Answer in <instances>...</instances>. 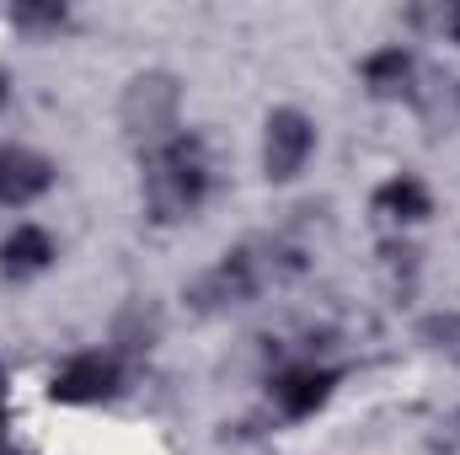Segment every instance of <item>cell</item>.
Listing matches in <instances>:
<instances>
[{
    "mask_svg": "<svg viewBox=\"0 0 460 455\" xmlns=\"http://www.w3.org/2000/svg\"><path fill=\"white\" fill-rule=\"evenodd\" d=\"M0 455H5V445H0Z\"/></svg>",
    "mask_w": 460,
    "mask_h": 455,
    "instance_id": "obj_13",
    "label": "cell"
},
{
    "mask_svg": "<svg viewBox=\"0 0 460 455\" xmlns=\"http://www.w3.org/2000/svg\"><path fill=\"white\" fill-rule=\"evenodd\" d=\"M262 290V257L252 252V246H241V252H226L204 279H199V300L204 306H246L252 295Z\"/></svg>",
    "mask_w": 460,
    "mask_h": 455,
    "instance_id": "obj_6",
    "label": "cell"
},
{
    "mask_svg": "<svg viewBox=\"0 0 460 455\" xmlns=\"http://www.w3.org/2000/svg\"><path fill=\"white\" fill-rule=\"evenodd\" d=\"M209 150L199 134H166L145 156V204L155 220H188L209 199Z\"/></svg>",
    "mask_w": 460,
    "mask_h": 455,
    "instance_id": "obj_1",
    "label": "cell"
},
{
    "mask_svg": "<svg viewBox=\"0 0 460 455\" xmlns=\"http://www.w3.org/2000/svg\"><path fill=\"white\" fill-rule=\"evenodd\" d=\"M65 5H16L11 11V27H27V32H59L65 27Z\"/></svg>",
    "mask_w": 460,
    "mask_h": 455,
    "instance_id": "obj_10",
    "label": "cell"
},
{
    "mask_svg": "<svg viewBox=\"0 0 460 455\" xmlns=\"http://www.w3.org/2000/svg\"><path fill=\"white\" fill-rule=\"evenodd\" d=\"M358 76H364V86H369L375 97H402V92L412 86V54H407L402 43H385V49L364 54Z\"/></svg>",
    "mask_w": 460,
    "mask_h": 455,
    "instance_id": "obj_9",
    "label": "cell"
},
{
    "mask_svg": "<svg viewBox=\"0 0 460 455\" xmlns=\"http://www.w3.org/2000/svg\"><path fill=\"white\" fill-rule=\"evenodd\" d=\"M54 257H59V246H54V236L43 226H32V220H22V226L11 230L5 241H0V273L5 279H38V273H49L54 268Z\"/></svg>",
    "mask_w": 460,
    "mask_h": 455,
    "instance_id": "obj_7",
    "label": "cell"
},
{
    "mask_svg": "<svg viewBox=\"0 0 460 455\" xmlns=\"http://www.w3.org/2000/svg\"><path fill=\"white\" fill-rule=\"evenodd\" d=\"M375 215L380 220H391V226H423L429 215H434V193H429V183L423 177H412V172H396V177H385L380 188H375Z\"/></svg>",
    "mask_w": 460,
    "mask_h": 455,
    "instance_id": "obj_8",
    "label": "cell"
},
{
    "mask_svg": "<svg viewBox=\"0 0 460 455\" xmlns=\"http://www.w3.org/2000/svg\"><path fill=\"white\" fill-rule=\"evenodd\" d=\"M311 156H316V123L311 118L300 108L268 113V129H262V172H268V183H295Z\"/></svg>",
    "mask_w": 460,
    "mask_h": 455,
    "instance_id": "obj_2",
    "label": "cell"
},
{
    "mask_svg": "<svg viewBox=\"0 0 460 455\" xmlns=\"http://www.w3.org/2000/svg\"><path fill=\"white\" fill-rule=\"evenodd\" d=\"M338 380H343V370H332V364H289V370L273 375V407L289 424H305L332 402Z\"/></svg>",
    "mask_w": 460,
    "mask_h": 455,
    "instance_id": "obj_4",
    "label": "cell"
},
{
    "mask_svg": "<svg viewBox=\"0 0 460 455\" xmlns=\"http://www.w3.org/2000/svg\"><path fill=\"white\" fill-rule=\"evenodd\" d=\"M439 32H450V43H460V5H445L439 11Z\"/></svg>",
    "mask_w": 460,
    "mask_h": 455,
    "instance_id": "obj_11",
    "label": "cell"
},
{
    "mask_svg": "<svg viewBox=\"0 0 460 455\" xmlns=\"http://www.w3.org/2000/svg\"><path fill=\"white\" fill-rule=\"evenodd\" d=\"M54 188V161L27 150V145H5L0 150V210H27Z\"/></svg>",
    "mask_w": 460,
    "mask_h": 455,
    "instance_id": "obj_5",
    "label": "cell"
},
{
    "mask_svg": "<svg viewBox=\"0 0 460 455\" xmlns=\"http://www.w3.org/2000/svg\"><path fill=\"white\" fill-rule=\"evenodd\" d=\"M5 97H11V81H5V70H0V108H5Z\"/></svg>",
    "mask_w": 460,
    "mask_h": 455,
    "instance_id": "obj_12",
    "label": "cell"
},
{
    "mask_svg": "<svg viewBox=\"0 0 460 455\" xmlns=\"http://www.w3.org/2000/svg\"><path fill=\"white\" fill-rule=\"evenodd\" d=\"M118 386H123V370H118L113 353L102 348H86V353H70L54 380H49V397L65 402V407H92V402H108Z\"/></svg>",
    "mask_w": 460,
    "mask_h": 455,
    "instance_id": "obj_3",
    "label": "cell"
}]
</instances>
